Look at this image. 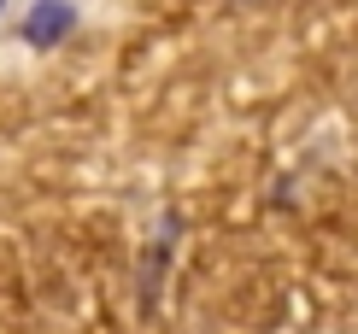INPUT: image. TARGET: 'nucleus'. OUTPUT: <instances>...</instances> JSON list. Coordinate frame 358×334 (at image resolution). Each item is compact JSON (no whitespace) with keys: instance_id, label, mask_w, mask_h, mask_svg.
Instances as JSON below:
<instances>
[{"instance_id":"nucleus-1","label":"nucleus","mask_w":358,"mask_h":334,"mask_svg":"<svg viewBox=\"0 0 358 334\" xmlns=\"http://www.w3.org/2000/svg\"><path fill=\"white\" fill-rule=\"evenodd\" d=\"M18 29H24L29 48H59V41L77 29V6H71V0H36Z\"/></svg>"},{"instance_id":"nucleus-2","label":"nucleus","mask_w":358,"mask_h":334,"mask_svg":"<svg viewBox=\"0 0 358 334\" xmlns=\"http://www.w3.org/2000/svg\"><path fill=\"white\" fill-rule=\"evenodd\" d=\"M0 6H6V0H0Z\"/></svg>"}]
</instances>
